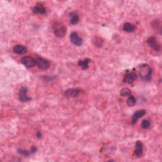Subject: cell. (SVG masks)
Returning a JSON list of instances; mask_svg holds the SVG:
<instances>
[{"label": "cell", "instance_id": "obj_3", "mask_svg": "<svg viewBox=\"0 0 162 162\" xmlns=\"http://www.w3.org/2000/svg\"><path fill=\"white\" fill-rule=\"evenodd\" d=\"M36 60V64L37 66L41 70H46L48 69L50 66L49 62L45 58H41V57H37Z\"/></svg>", "mask_w": 162, "mask_h": 162}, {"label": "cell", "instance_id": "obj_24", "mask_svg": "<svg viewBox=\"0 0 162 162\" xmlns=\"http://www.w3.org/2000/svg\"><path fill=\"white\" fill-rule=\"evenodd\" d=\"M36 137H37L38 139H40V138H41V137H42V134H41V133L40 131H37V133H36Z\"/></svg>", "mask_w": 162, "mask_h": 162}, {"label": "cell", "instance_id": "obj_12", "mask_svg": "<svg viewBox=\"0 0 162 162\" xmlns=\"http://www.w3.org/2000/svg\"><path fill=\"white\" fill-rule=\"evenodd\" d=\"M136 79H137V74L134 72H128L125 76V81L129 84L133 82Z\"/></svg>", "mask_w": 162, "mask_h": 162}, {"label": "cell", "instance_id": "obj_1", "mask_svg": "<svg viewBox=\"0 0 162 162\" xmlns=\"http://www.w3.org/2000/svg\"><path fill=\"white\" fill-rule=\"evenodd\" d=\"M53 30L54 35L58 37H63L65 36L67 32V27L62 22L59 21H54L53 23Z\"/></svg>", "mask_w": 162, "mask_h": 162}, {"label": "cell", "instance_id": "obj_8", "mask_svg": "<svg viewBox=\"0 0 162 162\" xmlns=\"http://www.w3.org/2000/svg\"><path fill=\"white\" fill-rule=\"evenodd\" d=\"M143 151V144L141 142L139 141V140H138V141H136L135 144L134 155L136 157L139 158L142 156Z\"/></svg>", "mask_w": 162, "mask_h": 162}, {"label": "cell", "instance_id": "obj_6", "mask_svg": "<svg viewBox=\"0 0 162 162\" xmlns=\"http://www.w3.org/2000/svg\"><path fill=\"white\" fill-rule=\"evenodd\" d=\"M70 38L71 42L75 46H79L82 45L83 43L82 39L81 37H80L78 36V34L75 32L71 33Z\"/></svg>", "mask_w": 162, "mask_h": 162}, {"label": "cell", "instance_id": "obj_23", "mask_svg": "<svg viewBox=\"0 0 162 162\" xmlns=\"http://www.w3.org/2000/svg\"><path fill=\"white\" fill-rule=\"evenodd\" d=\"M36 151H37V147H36V146H32L31 150V153H35Z\"/></svg>", "mask_w": 162, "mask_h": 162}, {"label": "cell", "instance_id": "obj_10", "mask_svg": "<svg viewBox=\"0 0 162 162\" xmlns=\"http://www.w3.org/2000/svg\"><path fill=\"white\" fill-rule=\"evenodd\" d=\"M13 51L15 54H24L27 52V49L22 45H16L13 48Z\"/></svg>", "mask_w": 162, "mask_h": 162}, {"label": "cell", "instance_id": "obj_7", "mask_svg": "<svg viewBox=\"0 0 162 162\" xmlns=\"http://www.w3.org/2000/svg\"><path fill=\"white\" fill-rule=\"evenodd\" d=\"M21 62L24 66L27 68H31L35 65L36 60L32 57H24L21 59Z\"/></svg>", "mask_w": 162, "mask_h": 162}, {"label": "cell", "instance_id": "obj_22", "mask_svg": "<svg viewBox=\"0 0 162 162\" xmlns=\"http://www.w3.org/2000/svg\"><path fill=\"white\" fill-rule=\"evenodd\" d=\"M94 42H95V44L96 46H102L103 41L100 37H96V41H94Z\"/></svg>", "mask_w": 162, "mask_h": 162}, {"label": "cell", "instance_id": "obj_21", "mask_svg": "<svg viewBox=\"0 0 162 162\" xmlns=\"http://www.w3.org/2000/svg\"><path fill=\"white\" fill-rule=\"evenodd\" d=\"M18 153H19V154L22 155L23 156H29L31 154H32L31 151H28L27 150H22V149H19V150H18Z\"/></svg>", "mask_w": 162, "mask_h": 162}, {"label": "cell", "instance_id": "obj_17", "mask_svg": "<svg viewBox=\"0 0 162 162\" xmlns=\"http://www.w3.org/2000/svg\"><path fill=\"white\" fill-rule=\"evenodd\" d=\"M127 103L128 106H134L136 103L135 97L133 95L129 96V97H128L127 101Z\"/></svg>", "mask_w": 162, "mask_h": 162}, {"label": "cell", "instance_id": "obj_4", "mask_svg": "<svg viewBox=\"0 0 162 162\" xmlns=\"http://www.w3.org/2000/svg\"><path fill=\"white\" fill-rule=\"evenodd\" d=\"M27 88L25 87H23L20 89L19 94V98L21 102L24 103V102H28L31 100V97L27 96Z\"/></svg>", "mask_w": 162, "mask_h": 162}, {"label": "cell", "instance_id": "obj_19", "mask_svg": "<svg viewBox=\"0 0 162 162\" xmlns=\"http://www.w3.org/2000/svg\"><path fill=\"white\" fill-rule=\"evenodd\" d=\"M151 26L153 27V29H155L156 30L160 29V31H161V25H160V22L158 21V20H155L151 24Z\"/></svg>", "mask_w": 162, "mask_h": 162}, {"label": "cell", "instance_id": "obj_5", "mask_svg": "<svg viewBox=\"0 0 162 162\" xmlns=\"http://www.w3.org/2000/svg\"><path fill=\"white\" fill-rule=\"evenodd\" d=\"M148 44H149L152 49L156 51V52H159L161 49V46L160 44L158 42L157 40L155 37H151L150 38H148L147 40Z\"/></svg>", "mask_w": 162, "mask_h": 162}, {"label": "cell", "instance_id": "obj_13", "mask_svg": "<svg viewBox=\"0 0 162 162\" xmlns=\"http://www.w3.org/2000/svg\"><path fill=\"white\" fill-rule=\"evenodd\" d=\"M145 113H146V111H145L144 110H140L137 111V112H135L133 116L132 123H135L139 118H141L143 116H144Z\"/></svg>", "mask_w": 162, "mask_h": 162}, {"label": "cell", "instance_id": "obj_15", "mask_svg": "<svg viewBox=\"0 0 162 162\" xmlns=\"http://www.w3.org/2000/svg\"><path fill=\"white\" fill-rule=\"evenodd\" d=\"M91 62V59L89 58H86L83 60H80L78 62V65L82 68L83 70H86L89 67V63Z\"/></svg>", "mask_w": 162, "mask_h": 162}, {"label": "cell", "instance_id": "obj_18", "mask_svg": "<svg viewBox=\"0 0 162 162\" xmlns=\"http://www.w3.org/2000/svg\"><path fill=\"white\" fill-rule=\"evenodd\" d=\"M120 95L123 97H129L131 95V91L129 88H123L120 91Z\"/></svg>", "mask_w": 162, "mask_h": 162}, {"label": "cell", "instance_id": "obj_20", "mask_svg": "<svg viewBox=\"0 0 162 162\" xmlns=\"http://www.w3.org/2000/svg\"><path fill=\"white\" fill-rule=\"evenodd\" d=\"M151 123L149 120H144L141 123V127L144 129H147L150 127Z\"/></svg>", "mask_w": 162, "mask_h": 162}, {"label": "cell", "instance_id": "obj_14", "mask_svg": "<svg viewBox=\"0 0 162 162\" xmlns=\"http://www.w3.org/2000/svg\"><path fill=\"white\" fill-rule=\"evenodd\" d=\"M79 16L76 12H72L70 14V23L72 25H75L79 22Z\"/></svg>", "mask_w": 162, "mask_h": 162}, {"label": "cell", "instance_id": "obj_11", "mask_svg": "<svg viewBox=\"0 0 162 162\" xmlns=\"http://www.w3.org/2000/svg\"><path fill=\"white\" fill-rule=\"evenodd\" d=\"M32 11L35 14H44L46 12V10L45 7L42 5V4H37L35 6H34L32 8Z\"/></svg>", "mask_w": 162, "mask_h": 162}, {"label": "cell", "instance_id": "obj_9", "mask_svg": "<svg viewBox=\"0 0 162 162\" xmlns=\"http://www.w3.org/2000/svg\"><path fill=\"white\" fill-rule=\"evenodd\" d=\"M80 92L79 89H70L65 92V96L67 98H72L77 96Z\"/></svg>", "mask_w": 162, "mask_h": 162}, {"label": "cell", "instance_id": "obj_16", "mask_svg": "<svg viewBox=\"0 0 162 162\" xmlns=\"http://www.w3.org/2000/svg\"><path fill=\"white\" fill-rule=\"evenodd\" d=\"M123 29L126 32H134L135 31V26L134 25L130 23H125L124 25H123Z\"/></svg>", "mask_w": 162, "mask_h": 162}, {"label": "cell", "instance_id": "obj_2", "mask_svg": "<svg viewBox=\"0 0 162 162\" xmlns=\"http://www.w3.org/2000/svg\"><path fill=\"white\" fill-rule=\"evenodd\" d=\"M139 74L143 80L145 81H149L151 80V74H152V69L151 67L144 64V65H140L139 67Z\"/></svg>", "mask_w": 162, "mask_h": 162}]
</instances>
